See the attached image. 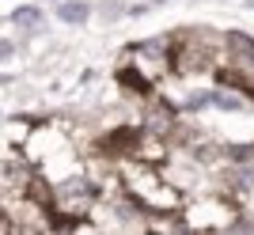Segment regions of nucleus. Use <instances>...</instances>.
I'll return each instance as SVG.
<instances>
[{"label": "nucleus", "instance_id": "nucleus-2", "mask_svg": "<svg viewBox=\"0 0 254 235\" xmlns=\"http://www.w3.org/2000/svg\"><path fill=\"white\" fill-rule=\"evenodd\" d=\"M0 235H15V220H11L4 209H0Z\"/></svg>", "mask_w": 254, "mask_h": 235}, {"label": "nucleus", "instance_id": "nucleus-1", "mask_svg": "<svg viewBox=\"0 0 254 235\" xmlns=\"http://www.w3.org/2000/svg\"><path fill=\"white\" fill-rule=\"evenodd\" d=\"M61 19H72V23L87 19V4H64V8H61Z\"/></svg>", "mask_w": 254, "mask_h": 235}]
</instances>
